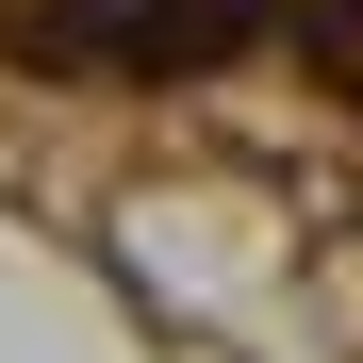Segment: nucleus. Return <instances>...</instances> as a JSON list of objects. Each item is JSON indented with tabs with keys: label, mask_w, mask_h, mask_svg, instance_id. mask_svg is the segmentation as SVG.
<instances>
[{
	"label": "nucleus",
	"mask_w": 363,
	"mask_h": 363,
	"mask_svg": "<svg viewBox=\"0 0 363 363\" xmlns=\"http://www.w3.org/2000/svg\"><path fill=\"white\" fill-rule=\"evenodd\" d=\"M264 33H281V0H116V67H149V83H182V67H248Z\"/></svg>",
	"instance_id": "f257e3e1"
},
{
	"label": "nucleus",
	"mask_w": 363,
	"mask_h": 363,
	"mask_svg": "<svg viewBox=\"0 0 363 363\" xmlns=\"http://www.w3.org/2000/svg\"><path fill=\"white\" fill-rule=\"evenodd\" d=\"M297 50H314V67L363 99V0H297Z\"/></svg>",
	"instance_id": "f03ea898"
}]
</instances>
